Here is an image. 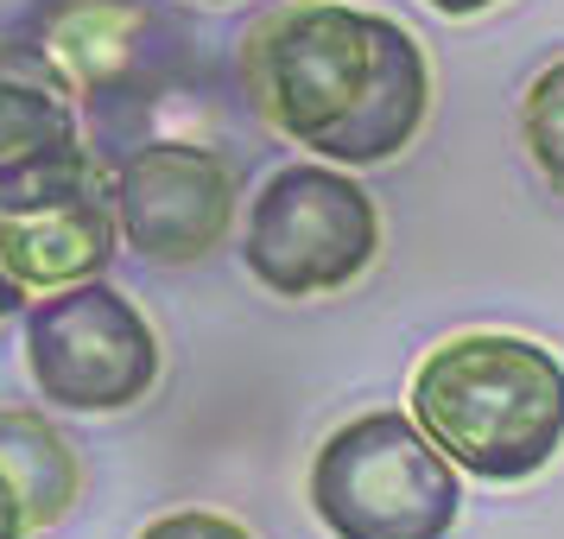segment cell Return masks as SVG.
I'll return each instance as SVG.
<instances>
[{
  "instance_id": "obj_1",
  "label": "cell",
  "mask_w": 564,
  "mask_h": 539,
  "mask_svg": "<svg viewBox=\"0 0 564 539\" xmlns=\"http://www.w3.org/2000/svg\"><path fill=\"white\" fill-rule=\"evenodd\" d=\"M241 83L292 147L330 165H381L406 153L432 108V64L400 20L292 0L241 39Z\"/></svg>"
},
{
  "instance_id": "obj_2",
  "label": "cell",
  "mask_w": 564,
  "mask_h": 539,
  "mask_svg": "<svg viewBox=\"0 0 564 539\" xmlns=\"http://www.w3.org/2000/svg\"><path fill=\"white\" fill-rule=\"evenodd\" d=\"M406 412L457 470L527 483L564 451V362L533 336H451L412 368Z\"/></svg>"
},
{
  "instance_id": "obj_3",
  "label": "cell",
  "mask_w": 564,
  "mask_h": 539,
  "mask_svg": "<svg viewBox=\"0 0 564 539\" xmlns=\"http://www.w3.org/2000/svg\"><path fill=\"white\" fill-rule=\"evenodd\" d=\"M311 514L330 539H451L463 483L412 412L381 407L317 444Z\"/></svg>"
},
{
  "instance_id": "obj_4",
  "label": "cell",
  "mask_w": 564,
  "mask_h": 539,
  "mask_svg": "<svg viewBox=\"0 0 564 539\" xmlns=\"http://www.w3.org/2000/svg\"><path fill=\"white\" fill-rule=\"evenodd\" d=\"M381 255V209L330 159H292L254 191L241 260L273 299H324Z\"/></svg>"
},
{
  "instance_id": "obj_5",
  "label": "cell",
  "mask_w": 564,
  "mask_h": 539,
  "mask_svg": "<svg viewBox=\"0 0 564 539\" xmlns=\"http://www.w3.org/2000/svg\"><path fill=\"white\" fill-rule=\"evenodd\" d=\"M26 375L45 407L128 412L159 387V331L121 285H64L26 305Z\"/></svg>"
},
{
  "instance_id": "obj_6",
  "label": "cell",
  "mask_w": 564,
  "mask_h": 539,
  "mask_svg": "<svg viewBox=\"0 0 564 539\" xmlns=\"http://www.w3.org/2000/svg\"><path fill=\"white\" fill-rule=\"evenodd\" d=\"M235 165L191 140H147L115 165L121 241L159 267H184L223 248L235 223Z\"/></svg>"
},
{
  "instance_id": "obj_7",
  "label": "cell",
  "mask_w": 564,
  "mask_h": 539,
  "mask_svg": "<svg viewBox=\"0 0 564 539\" xmlns=\"http://www.w3.org/2000/svg\"><path fill=\"white\" fill-rule=\"evenodd\" d=\"M77 103L39 39H0V209L102 172L77 133Z\"/></svg>"
},
{
  "instance_id": "obj_8",
  "label": "cell",
  "mask_w": 564,
  "mask_h": 539,
  "mask_svg": "<svg viewBox=\"0 0 564 539\" xmlns=\"http://www.w3.org/2000/svg\"><path fill=\"white\" fill-rule=\"evenodd\" d=\"M115 255H121L115 172H89V179L64 184L52 197L0 209V267L26 299L102 280Z\"/></svg>"
},
{
  "instance_id": "obj_9",
  "label": "cell",
  "mask_w": 564,
  "mask_h": 539,
  "mask_svg": "<svg viewBox=\"0 0 564 539\" xmlns=\"http://www.w3.org/2000/svg\"><path fill=\"white\" fill-rule=\"evenodd\" d=\"M32 39L52 52L83 103L115 96L140 77L153 45V7L147 0H39Z\"/></svg>"
},
{
  "instance_id": "obj_10",
  "label": "cell",
  "mask_w": 564,
  "mask_h": 539,
  "mask_svg": "<svg viewBox=\"0 0 564 539\" xmlns=\"http://www.w3.org/2000/svg\"><path fill=\"white\" fill-rule=\"evenodd\" d=\"M0 470L20 488L32 533L57 527V520L70 514V502H77V488H83L70 438L57 432L45 412H26V407H0Z\"/></svg>"
},
{
  "instance_id": "obj_11",
  "label": "cell",
  "mask_w": 564,
  "mask_h": 539,
  "mask_svg": "<svg viewBox=\"0 0 564 539\" xmlns=\"http://www.w3.org/2000/svg\"><path fill=\"white\" fill-rule=\"evenodd\" d=\"M520 140H527V159L539 165V179L564 197V57L545 64L527 96H520Z\"/></svg>"
},
{
  "instance_id": "obj_12",
  "label": "cell",
  "mask_w": 564,
  "mask_h": 539,
  "mask_svg": "<svg viewBox=\"0 0 564 539\" xmlns=\"http://www.w3.org/2000/svg\"><path fill=\"white\" fill-rule=\"evenodd\" d=\"M140 539H254L241 520L229 514H209V508H184V514H159L140 527Z\"/></svg>"
},
{
  "instance_id": "obj_13",
  "label": "cell",
  "mask_w": 564,
  "mask_h": 539,
  "mask_svg": "<svg viewBox=\"0 0 564 539\" xmlns=\"http://www.w3.org/2000/svg\"><path fill=\"white\" fill-rule=\"evenodd\" d=\"M0 539H32L26 502H20V488H13V476H7V470H0Z\"/></svg>"
},
{
  "instance_id": "obj_14",
  "label": "cell",
  "mask_w": 564,
  "mask_h": 539,
  "mask_svg": "<svg viewBox=\"0 0 564 539\" xmlns=\"http://www.w3.org/2000/svg\"><path fill=\"white\" fill-rule=\"evenodd\" d=\"M432 13H444V20H469V13H488V7H501V0H425Z\"/></svg>"
},
{
  "instance_id": "obj_15",
  "label": "cell",
  "mask_w": 564,
  "mask_h": 539,
  "mask_svg": "<svg viewBox=\"0 0 564 539\" xmlns=\"http://www.w3.org/2000/svg\"><path fill=\"white\" fill-rule=\"evenodd\" d=\"M20 305H26V292H20V285L7 280V267H0V317H13Z\"/></svg>"
},
{
  "instance_id": "obj_16",
  "label": "cell",
  "mask_w": 564,
  "mask_h": 539,
  "mask_svg": "<svg viewBox=\"0 0 564 539\" xmlns=\"http://www.w3.org/2000/svg\"><path fill=\"white\" fill-rule=\"evenodd\" d=\"M204 7H235V0H204Z\"/></svg>"
}]
</instances>
